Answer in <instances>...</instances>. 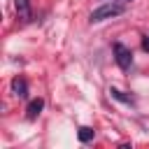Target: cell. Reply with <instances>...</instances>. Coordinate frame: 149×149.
<instances>
[{"label": "cell", "mask_w": 149, "mask_h": 149, "mask_svg": "<svg viewBox=\"0 0 149 149\" xmlns=\"http://www.w3.org/2000/svg\"><path fill=\"white\" fill-rule=\"evenodd\" d=\"M126 12V5L123 2H105L102 7L93 9L91 12V21L98 23V21H105V19H112V16H119Z\"/></svg>", "instance_id": "6da1fadb"}, {"label": "cell", "mask_w": 149, "mask_h": 149, "mask_svg": "<svg viewBox=\"0 0 149 149\" xmlns=\"http://www.w3.org/2000/svg\"><path fill=\"white\" fill-rule=\"evenodd\" d=\"M114 58H116V63H119V68H121V70H128V68H130V63H133V54H130V49H128V47H123L121 42H116V44H114Z\"/></svg>", "instance_id": "7a4b0ae2"}, {"label": "cell", "mask_w": 149, "mask_h": 149, "mask_svg": "<svg viewBox=\"0 0 149 149\" xmlns=\"http://www.w3.org/2000/svg\"><path fill=\"white\" fill-rule=\"evenodd\" d=\"M12 93L16 98H28V84L23 77H14L12 79Z\"/></svg>", "instance_id": "3957f363"}, {"label": "cell", "mask_w": 149, "mask_h": 149, "mask_svg": "<svg viewBox=\"0 0 149 149\" xmlns=\"http://www.w3.org/2000/svg\"><path fill=\"white\" fill-rule=\"evenodd\" d=\"M14 7H16L19 19L30 21V16H33V12H30V0H14Z\"/></svg>", "instance_id": "277c9868"}, {"label": "cell", "mask_w": 149, "mask_h": 149, "mask_svg": "<svg viewBox=\"0 0 149 149\" xmlns=\"http://www.w3.org/2000/svg\"><path fill=\"white\" fill-rule=\"evenodd\" d=\"M42 107H44V100L42 98H35V100H30L28 102V119H37L40 116V112H42Z\"/></svg>", "instance_id": "5b68a950"}, {"label": "cell", "mask_w": 149, "mask_h": 149, "mask_svg": "<svg viewBox=\"0 0 149 149\" xmlns=\"http://www.w3.org/2000/svg\"><path fill=\"white\" fill-rule=\"evenodd\" d=\"M77 135H79V140H81V142H88V140H93V128H88V126H81Z\"/></svg>", "instance_id": "8992f818"}, {"label": "cell", "mask_w": 149, "mask_h": 149, "mask_svg": "<svg viewBox=\"0 0 149 149\" xmlns=\"http://www.w3.org/2000/svg\"><path fill=\"white\" fill-rule=\"evenodd\" d=\"M109 93H112V98H116V100H123V102H133V98H130V95H126V93H121L119 88H109Z\"/></svg>", "instance_id": "52a82bcc"}, {"label": "cell", "mask_w": 149, "mask_h": 149, "mask_svg": "<svg viewBox=\"0 0 149 149\" xmlns=\"http://www.w3.org/2000/svg\"><path fill=\"white\" fill-rule=\"evenodd\" d=\"M142 49H144V51H149V37H147V35L142 37Z\"/></svg>", "instance_id": "ba28073f"}]
</instances>
